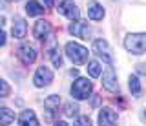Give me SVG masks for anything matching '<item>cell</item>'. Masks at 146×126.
I'll return each instance as SVG.
<instances>
[{
	"mask_svg": "<svg viewBox=\"0 0 146 126\" xmlns=\"http://www.w3.org/2000/svg\"><path fill=\"white\" fill-rule=\"evenodd\" d=\"M70 33L73 35V37H79V38H88L90 35V26L88 22H73V24L70 26Z\"/></svg>",
	"mask_w": 146,
	"mask_h": 126,
	"instance_id": "7c38bea8",
	"label": "cell"
},
{
	"mask_svg": "<svg viewBox=\"0 0 146 126\" xmlns=\"http://www.w3.org/2000/svg\"><path fill=\"white\" fill-rule=\"evenodd\" d=\"M88 73L91 75V77H99L100 75V64L97 60H90L88 62Z\"/></svg>",
	"mask_w": 146,
	"mask_h": 126,
	"instance_id": "d6986e66",
	"label": "cell"
},
{
	"mask_svg": "<svg viewBox=\"0 0 146 126\" xmlns=\"http://www.w3.org/2000/svg\"><path fill=\"white\" fill-rule=\"evenodd\" d=\"M143 117H144V121H146V110H144V115H143Z\"/></svg>",
	"mask_w": 146,
	"mask_h": 126,
	"instance_id": "f1b7e54d",
	"label": "cell"
},
{
	"mask_svg": "<svg viewBox=\"0 0 146 126\" xmlns=\"http://www.w3.org/2000/svg\"><path fill=\"white\" fill-rule=\"evenodd\" d=\"M13 121H15V113L9 108L0 106V126H9Z\"/></svg>",
	"mask_w": 146,
	"mask_h": 126,
	"instance_id": "2e32d148",
	"label": "cell"
},
{
	"mask_svg": "<svg viewBox=\"0 0 146 126\" xmlns=\"http://www.w3.org/2000/svg\"><path fill=\"white\" fill-rule=\"evenodd\" d=\"M124 48L133 55L146 51V33H131L124 38Z\"/></svg>",
	"mask_w": 146,
	"mask_h": 126,
	"instance_id": "6da1fadb",
	"label": "cell"
},
{
	"mask_svg": "<svg viewBox=\"0 0 146 126\" xmlns=\"http://www.w3.org/2000/svg\"><path fill=\"white\" fill-rule=\"evenodd\" d=\"M58 13L64 15L66 19H70V20H79V17H80L79 7L75 6L73 0H62L60 6H58Z\"/></svg>",
	"mask_w": 146,
	"mask_h": 126,
	"instance_id": "5b68a950",
	"label": "cell"
},
{
	"mask_svg": "<svg viewBox=\"0 0 146 126\" xmlns=\"http://www.w3.org/2000/svg\"><path fill=\"white\" fill-rule=\"evenodd\" d=\"M91 90H93V84H91V80L84 79V77H79L73 82L71 86V95L77 99V101H82V99H88Z\"/></svg>",
	"mask_w": 146,
	"mask_h": 126,
	"instance_id": "3957f363",
	"label": "cell"
},
{
	"mask_svg": "<svg viewBox=\"0 0 146 126\" xmlns=\"http://www.w3.org/2000/svg\"><path fill=\"white\" fill-rule=\"evenodd\" d=\"M137 73L146 75V62H141V64H137Z\"/></svg>",
	"mask_w": 146,
	"mask_h": 126,
	"instance_id": "cb8c5ba5",
	"label": "cell"
},
{
	"mask_svg": "<svg viewBox=\"0 0 146 126\" xmlns=\"http://www.w3.org/2000/svg\"><path fill=\"white\" fill-rule=\"evenodd\" d=\"M93 49H95V53L106 62V64H113L111 51H110V46H108V42L104 38H97V40H95V42H93Z\"/></svg>",
	"mask_w": 146,
	"mask_h": 126,
	"instance_id": "8992f818",
	"label": "cell"
},
{
	"mask_svg": "<svg viewBox=\"0 0 146 126\" xmlns=\"http://www.w3.org/2000/svg\"><path fill=\"white\" fill-rule=\"evenodd\" d=\"M7 2H18V0H7Z\"/></svg>",
	"mask_w": 146,
	"mask_h": 126,
	"instance_id": "83f0119b",
	"label": "cell"
},
{
	"mask_svg": "<svg viewBox=\"0 0 146 126\" xmlns=\"http://www.w3.org/2000/svg\"><path fill=\"white\" fill-rule=\"evenodd\" d=\"M51 33V24L48 20H38L33 28V37L38 38V40H46L48 35Z\"/></svg>",
	"mask_w": 146,
	"mask_h": 126,
	"instance_id": "30bf717a",
	"label": "cell"
},
{
	"mask_svg": "<svg viewBox=\"0 0 146 126\" xmlns=\"http://www.w3.org/2000/svg\"><path fill=\"white\" fill-rule=\"evenodd\" d=\"M117 124V113L111 108H102L99 111V126H115Z\"/></svg>",
	"mask_w": 146,
	"mask_h": 126,
	"instance_id": "9c48e42d",
	"label": "cell"
},
{
	"mask_svg": "<svg viewBox=\"0 0 146 126\" xmlns=\"http://www.w3.org/2000/svg\"><path fill=\"white\" fill-rule=\"evenodd\" d=\"M33 82L36 88H42V86H48V84L53 82V71L49 68H46V66H40L38 70H36L35 77H33Z\"/></svg>",
	"mask_w": 146,
	"mask_h": 126,
	"instance_id": "277c9868",
	"label": "cell"
},
{
	"mask_svg": "<svg viewBox=\"0 0 146 126\" xmlns=\"http://www.w3.org/2000/svg\"><path fill=\"white\" fill-rule=\"evenodd\" d=\"M55 126H68V123H64V121H57Z\"/></svg>",
	"mask_w": 146,
	"mask_h": 126,
	"instance_id": "4316f807",
	"label": "cell"
},
{
	"mask_svg": "<svg viewBox=\"0 0 146 126\" xmlns=\"http://www.w3.org/2000/svg\"><path fill=\"white\" fill-rule=\"evenodd\" d=\"M88 17L91 20H102L104 19V7L100 6L99 2L91 0V2L88 4Z\"/></svg>",
	"mask_w": 146,
	"mask_h": 126,
	"instance_id": "5bb4252c",
	"label": "cell"
},
{
	"mask_svg": "<svg viewBox=\"0 0 146 126\" xmlns=\"http://www.w3.org/2000/svg\"><path fill=\"white\" fill-rule=\"evenodd\" d=\"M44 4H46L48 7H53V6H55V0H44Z\"/></svg>",
	"mask_w": 146,
	"mask_h": 126,
	"instance_id": "484cf974",
	"label": "cell"
},
{
	"mask_svg": "<svg viewBox=\"0 0 146 126\" xmlns=\"http://www.w3.org/2000/svg\"><path fill=\"white\" fill-rule=\"evenodd\" d=\"M58 104H60V97L58 95H49L44 101V110L48 111V121H51L53 115L58 111Z\"/></svg>",
	"mask_w": 146,
	"mask_h": 126,
	"instance_id": "8fae6325",
	"label": "cell"
},
{
	"mask_svg": "<svg viewBox=\"0 0 146 126\" xmlns=\"http://www.w3.org/2000/svg\"><path fill=\"white\" fill-rule=\"evenodd\" d=\"M73 126H91V121H90V117H79V119L75 121V124Z\"/></svg>",
	"mask_w": 146,
	"mask_h": 126,
	"instance_id": "603a6c76",
	"label": "cell"
},
{
	"mask_svg": "<svg viewBox=\"0 0 146 126\" xmlns=\"http://www.w3.org/2000/svg\"><path fill=\"white\" fill-rule=\"evenodd\" d=\"M26 31H27V24L24 19H20V17H17L15 20H13V28H11V35L15 38H24L26 37Z\"/></svg>",
	"mask_w": 146,
	"mask_h": 126,
	"instance_id": "4fadbf2b",
	"label": "cell"
},
{
	"mask_svg": "<svg viewBox=\"0 0 146 126\" xmlns=\"http://www.w3.org/2000/svg\"><path fill=\"white\" fill-rule=\"evenodd\" d=\"M9 93H11V88L7 86V82H6V80H2V79H0V97H7Z\"/></svg>",
	"mask_w": 146,
	"mask_h": 126,
	"instance_id": "7402d4cb",
	"label": "cell"
},
{
	"mask_svg": "<svg viewBox=\"0 0 146 126\" xmlns=\"http://www.w3.org/2000/svg\"><path fill=\"white\" fill-rule=\"evenodd\" d=\"M77 111H79V106H77V104H71V102H68L66 108H64V113H66L68 117L77 115Z\"/></svg>",
	"mask_w": 146,
	"mask_h": 126,
	"instance_id": "44dd1931",
	"label": "cell"
},
{
	"mask_svg": "<svg viewBox=\"0 0 146 126\" xmlns=\"http://www.w3.org/2000/svg\"><path fill=\"white\" fill-rule=\"evenodd\" d=\"M130 90H131L133 95H139V93H141V84H139V79H137L135 75L130 77Z\"/></svg>",
	"mask_w": 146,
	"mask_h": 126,
	"instance_id": "ffe728a7",
	"label": "cell"
},
{
	"mask_svg": "<svg viewBox=\"0 0 146 126\" xmlns=\"http://www.w3.org/2000/svg\"><path fill=\"white\" fill-rule=\"evenodd\" d=\"M26 13L29 17H38V15H42V13H44V7L40 6L36 0H29V2L26 4Z\"/></svg>",
	"mask_w": 146,
	"mask_h": 126,
	"instance_id": "e0dca14e",
	"label": "cell"
},
{
	"mask_svg": "<svg viewBox=\"0 0 146 126\" xmlns=\"http://www.w3.org/2000/svg\"><path fill=\"white\" fill-rule=\"evenodd\" d=\"M102 86L104 90H108V92L115 93L119 90V84H117V75H115V70L113 68H108L106 71H104L102 75Z\"/></svg>",
	"mask_w": 146,
	"mask_h": 126,
	"instance_id": "ba28073f",
	"label": "cell"
},
{
	"mask_svg": "<svg viewBox=\"0 0 146 126\" xmlns=\"http://www.w3.org/2000/svg\"><path fill=\"white\" fill-rule=\"evenodd\" d=\"M66 55L71 58L73 64L80 66L88 60V49L84 46H80V44H77V42H68L66 44Z\"/></svg>",
	"mask_w": 146,
	"mask_h": 126,
	"instance_id": "7a4b0ae2",
	"label": "cell"
},
{
	"mask_svg": "<svg viewBox=\"0 0 146 126\" xmlns=\"http://www.w3.org/2000/svg\"><path fill=\"white\" fill-rule=\"evenodd\" d=\"M17 55H18V58L22 60V64L29 66V64H33V62L36 60V49H35L33 46H29V44H20Z\"/></svg>",
	"mask_w": 146,
	"mask_h": 126,
	"instance_id": "52a82bcc",
	"label": "cell"
},
{
	"mask_svg": "<svg viewBox=\"0 0 146 126\" xmlns=\"http://www.w3.org/2000/svg\"><path fill=\"white\" fill-rule=\"evenodd\" d=\"M49 58H51V62H53L55 68H60V66H62V55H60V49H58V46L51 48V51H49Z\"/></svg>",
	"mask_w": 146,
	"mask_h": 126,
	"instance_id": "ac0fdd59",
	"label": "cell"
},
{
	"mask_svg": "<svg viewBox=\"0 0 146 126\" xmlns=\"http://www.w3.org/2000/svg\"><path fill=\"white\" fill-rule=\"evenodd\" d=\"M2 46H6V31L0 29V48Z\"/></svg>",
	"mask_w": 146,
	"mask_h": 126,
	"instance_id": "d4e9b609",
	"label": "cell"
},
{
	"mask_svg": "<svg viewBox=\"0 0 146 126\" xmlns=\"http://www.w3.org/2000/svg\"><path fill=\"white\" fill-rule=\"evenodd\" d=\"M18 121H20V126H40L38 121H36L35 111H31V110H24L20 113V117H18Z\"/></svg>",
	"mask_w": 146,
	"mask_h": 126,
	"instance_id": "9a60e30c",
	"label": "cell"
}]
</instances>
